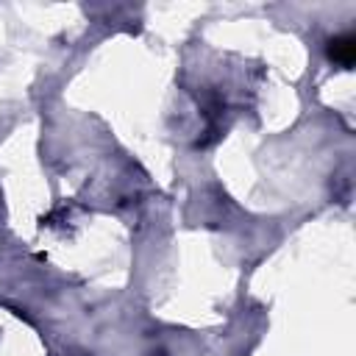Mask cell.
<instances>
[{
  "label": "cell",
  "instance_id": "1",
  "mask_svg": "<svg viewBox=\"0 0 356 356\" xmlns=\"http://www.w3.org/2000/svg\"><path fill=\"white\" fill-rule=\"evenodd\" d=\"M351 50H354L351 39H342V42H337V48H334V56H337V59H342V62H348V59H351Z\"/></svg>",
  "mask_w": 356,
  "mask_h": 356
}]
</instances>
